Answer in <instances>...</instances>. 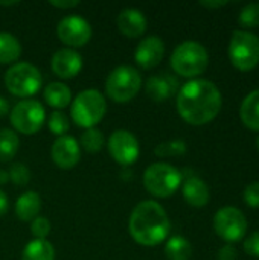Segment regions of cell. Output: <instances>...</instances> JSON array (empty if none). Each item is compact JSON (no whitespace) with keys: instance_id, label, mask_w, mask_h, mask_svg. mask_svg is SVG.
I'll use <instances>...</instances> for the list:
<instances>
[{"instance_id":"1","label":"cell","mask_w":259,"mask_h":260,"mask_svg":"<svg viewBox=\"0 0 259 260\" xmlns=\"http://www.w3.org/2000/svg\"><path fill=\"white\" fill-rule=\"evenodd\" d=\"M221 93L208 79H191L177 93V111L180 117L194 126L212 122L221 110Z\"/></svg>"},{"instance_id":"2","label":"cell","mask_w":259,"mask_h":260,"mask_svg":"<svg viewBox=\"0 0 259 260\" xmlns=\"http://www.w3.org/2000/svg\"><path fill=\"white\" fill-rule=\"evenodd\" d=\"M128 232L142 247H156L162 244L171 232L166 210L157 201H140L130 215Z\"/></svg>"},{"instance_id":"3","label":"cell","mask_w":259,"mask_h":260,"mask_svg":"<svg viewBox=\"0 0 259 260\" xmlns=\"http://www.w3.org/2000/svg\"><path fill=\"white\" fill-rule=\"evenodd\" d=\"M107 113V101L96 88H89L76 94L70 104L72 120L85 129L96 128Z\"/></svg>"},{"instance_id":"4","label":"cell","mask_w":259,"mask_h":260,"mask_svg":"<svg viewBox=\"0 0 259 260\" xmlns=\"http://www.w3.org/2000/svg\"><path fill=\"white\" fill-rule=\"evenodd\" d=\"M209 64V55L203 44L197 41H183L171 55L172 70L185 78H195L202 75Z\"/></svg>"},{"instance_id":"5","label":"cell","mask_w":259,"mask_h":260,"mask_svg":"<svg viewBox=\"0 0 259 260\" xmlns=\"http://www.w3.org/2000/svg\"><path fill=\"white\" fill-rule=\"evenodd\" d=\"M143 186L156 198H169L182 184L183 174L169 163H153L143 172Z\"/></svg>"},{"instance_id":"6","label":"cell","mask_w":259,"mask_h":260,"mask_svg":"<svg viewBox=\"0 0 259 260\" xmlns=\"http://www.w3.org/2000/svg\"><path fill=\"white\" fill-rule=\"evenodd\" d=\"M6 90L17 98L27 99L38 93L43 84V76L38 67L31 62H15L5 73Z\"/></svg>"},{"instance_id":"7","label":"cell","mask_w":259,"mask_h":260,"mask_svg":"<svg viewBox=\"0 0 259 260\" xmlns=\"http://www.w3.org/2000/svg\"><path fill=\"white\" fill-rule=\"evenodd\" d=\"M142 88V76L131 66H119L113 69L105 81L107 96L118 104L130 102Z\"/></svg>"},{"instance_id":"8","label":"cell","mask_w":259,"mask_h":260,"mask_svg":"<svg viewBox=\"0 0 259 260\" xmlns=\"http://www.w3.org/2000/svg\"><path fill=\"white\" fill-rule=\"evenodd\" d=\"M9 122L15 133L34 136L46 122V110L43 104L35 99H21L14 105V108H11Z\"/></svg>"},{"instance_id":"9","label":"cell","mask_w":259,"mask_h":260,"mask_svg":"<svg viewBox=\"0 0 259 260\" xmlns=\"http://www.w3.org/2000/svg\"><path fill=\"white\" fill-rule=\"evenodd\" d=\"M229 58L241 72H250L259 64V38L247 30H235L229 43Z\"/></svg>"},{"instance_id":"10","label":"cell","mask_w":259,"mask_h":260,"mask_svg":"<svg viewBox=\"0 0 259 260\" xmlns=\"http://www.w3.org/2000/svg\"><path fill=\"white\" fill-rule=\"evenodd\" d=\"M214 230L226 242H238L246 236L247 219L244 213L232 206L220 209L214 216Z\"/></svg>"},{"instance_id":"11","label":"cell","mask_w":259,"mask_h":260,"mask_svg":"<svg viewBox=\"0 0 259 260\" xmlns=\"http://www.w3.org/2000/svg\"><path fill=\"white\" fill-rule=\"evenodd\" d=\"M111 158L121 166H130L139 158L140 146L137 137L128 129H116L107 142Z\"/></svg>"},{"instance_id":"12","label":"cell","mask_w":259,"mask_h":260,"mask_svg":"<svg viewBox=\"0 0 259 260\" xmlns=\"http://www.w3.org/2000/svg\"><path fill=\"white\" fill-rule=\"evenodd\" d=\"M56 35L69 49L82 47L92 38V26L81 15H66L58 21Z\"/></svg>"},{"instance_id":"13","label":"cell","mask_w":259,"mask_h":260,"mask_svg":"<svg viewBox=\"0 0 259 260\" xmlns=\"http://www.w3.org/2000/svg\"><path fill=\"white\" fill-rule=\"evenodd\" d=\"M50 157L53 163L64 171L75 168L81 160V146L78 140L72 136H61L56 137L50 148Z\"/></svg>"},{"instance_id":"14","label":"cell","mask_w":259,"mask_h":260,"mask_svg":"<svg viewBox=\"0 0 259 260\" xmlns=\"http://www.w3.org/2000/svg\"><path fill=\"white\" fill-rule=\"evenodd\" d=\"M165 55V43L157 35L142 38L134 50V61L140 69L150 70L160 64Z\"/></svg>"},{"instance_id":"15","label":"cell","mask_w":259,"mask_h":260,"mask_svg":"<svg viewBox=\"0 0 259 260\" xmlns=\"http://www.w3.org/2000/svg\"><path fill=\"white\" fill-rule=\"evenodd\" d=\"M82 56L75 49H60L53 53L50 59L52 72L61 79H72L82 70Z\"/></svg>"},{"instance_id":"16","label":"cell","mask_w":259,"mask_h":260,"mask_svg":"<svg viewBox=\"0 0 259 260\" xmlns=\"http://www.w3.org/2000/svg\"><path fill=\"white\" fill-rule=\"evenodd\" d=\"M119 32L127 38H139L147 32L148 20L137 8H125L118 15Z\"/></svg>"},{"instance_id":"17","label":"cell","mask_w":259,"mask_h":260,"mask_svg":"<svg viewBox=\"0 0 259 260\" xmlns=\"http://www.w3.org/2000/svg\"><path fill=\"white\" fill-rule=\"evenodd\" d=\"M177 88H179V82L169 73L153 75L148 78L145 84V91L154 102L168 101L177 91Z\"/></svg>"},{"instance_id":"18","label":"cell","mask_w":259,"mask_h":260,"mask_svg":"<svg viewBox=\"0 0 259 260\" xmlns=\"http://www.w3.org/2000/svg\"><path fill=\"white\" fill-rule=\"evenodd\" d=\"M182 193H183L185 201L192 207L202 209L209 203V187L197 175L188 177L185 180L183 187H182Z\"/></svg>"},{"instance_id":"19","label":"cell","mask_w":259,"mask_h":260,"mask_svg":"<svg viewBox=\"0 0 259 260\" xmlns=\"http://www.w3.org/2000/svg\"><path fill=\"white\" fill-rule=\"evenodd\" d=\"M15 215L23 222H32L41 210V198L35 190H26L15 201Z\"/></svg>"},{"instance_id":"20","label":"cell","mask_w":259,"mask_h":260,"mask_svg":"<svg viewBox=\"0 0 259 260\" xmlns=\"http://www.w3.org/2000/svg\"><path fill=\"white\" fill-rule=\"evenodd\" d=\"M44 101L55 110H63L72 104V90L63 82H49L43 91Z\"/></svg>"},{"instance_id":"21","label":"cell","mask_w":259,"mask_h":260,"mask_svg":"<svg viewBox=\"0 0 259 260\" xmlns=\"http://www.w3.org/2000/svg\"><path fill=\"white\" fill-rule=\"evenodd\" d=\"M240 116L247 128L259 131V90H253L244 98L240 108Z\"/></svg>"},{"instance_id":"22","label":"cell","mask_w":259,"mask_h":260,"mask_svg":"<svg viewBox=\"0 0 259 260\" xmlns=\"http://www.w3.org/2000/svg\"><path fill=\"white\" fill-rule=\"evenodd\" d=\"M21 260H55V248L47 239H32L23 248Z\"/></svg>"},{"instance_id":"23","label":"cell","mask_w":259,"mask_h":260,"mask_svg":"<svg viewBox=\"0 0 259 260\" xmlns=\"http://www.w3.org/2000/svg\"><path fill=\"white\" fill-rule=\"evenodd\" d=\"M21 55L18 38L9 32H0V64H15Z\"/></svg>"},{"instance_id":"24","label":"cell","mask_w":259,"mask_h":260,"mask_svg":"<svg viewBox=\"0 0 259 260\" xmlns=\"http://www.w3.org/2000/svg\"><path fill=\"white\" fill-rule=\"evenodd\" d=\"M165 256L168 260H189L192 256V247L183 236H172L165 245Z\"/></svg>"},{"instance_id":"25","label":"cell","mask_w":259,"mask_h":260,"mask_svg":"<svg viewBox=\"0 0 259 260\" xmlns=\"http://www.w3.org/2000/svg\"><path fill=\"white\" fill-rule=\"evenodd\" d=\"M20 139L14 129L2 128L0 129V161L6 163L12 160L18 151Z\"/></svg>"},{"instance_id":"26","label":"cell","mask_w":259,"mask_h":260,"mask_svg":"<svg viewBox=\"0 0 259 260\" xmlns=\"http://www.w3.org/2000/svg\"><path fill=\"white\" fill-rule=\"evenodd\" d=\"M78 143H79V146H82V149L85 152L96 154L105 146V139H104V134H102L101 129L90 128V129H85L81 134V139H79Z\"/></svg>"},{"instance_id":"27","label":"cell","mask_w":259,"mask_h":260,"mask_svg":"<svg viewBox=\"0 0 259 260\" xmlns=\"http://www.w3.org/2000/svg\"><path fill=\"white\" fill-rule=\"evenodd\" d=\"M47 126L49 129L56 136V137H61V136H66V133L69 131L70 128V120L69 117L66 116L64 111L61 110H53L47 119Z\"/></svg>"},{"instance_id":"28","label":"cell","mask_w":259,"mask_h":260,"mask_svg":"<svg viewBox=\"0 0 259 260\" xmlns=\"http://www.w3.org/2000/svg\"><path fill=\"white\" fill-rule=\"evenodd\" d=\"M188 146L183 140H169V142H163L159 143L154 148V154L157 157H179L183 155L186 152Z\"/></svg>"},{"instance_id":"29","label":"cell","mask_w":259,"mask_h":260,"mask_svg":"<svg viewBox=\"0 0 259 260\" xmlns=\"http://www.w3.org/2000/svg\"><path fill=\"white\" fill-rule=\"evenodd\" d=\"M238 21L244 27H258L259 26V3L246 5L238 17Z\"/></svg>"},{"instance_id":"30","label":"cell","mask_w":259,"mask_h":260,"mask_svg":"<svg viewBox=\"0 0 259 260\" xmlns=\"http://www.w3.org/2000/svg\"><path fill=\"white\" fill-rule=\"evenodd\" d=\"M9 181H12L15 186H26L31 181V171L23 163H14L9 171Z\"/></svg>"},{"instance_id":"31","label":"cell","mask_w":259,"mask_h":260,"mask_svg":"<svg viewBox=\"0 0 259 260\" xmlns=\"http://www.w3.org/2000/svg\"><path fill=\"white\" fill-rule=\"evenodd\" d=\"M52 230V225L49 222V219L46 216H37L32 222H31V232L34 239H46L49 236Z\"/></svg>"},{"instance_id":"32","label":"cell","mask_w":259,"mask_h":260,"mask_svg":"<svg viewBox=\"0 0 259 260\" xmlns=\"http://www.w3.org/2000/svg\"><path fill=\"white\" fill-rule=\"evenodd\" d=\"M244 201L249 207L259 209V181L249 184L244 190Z\"/></svg>"},{"instance_id":"33","label":"cell","mask_w":259,"mask_h":260,"mask_svg":"<svg viewBox=\"0 0 259 260\" xmlns=\"http://www.w3.org/2000/svg\"><path fill=\"white\" fill-rule=\"evenodd\" d=\"M244 251L249 254V256H253V257H258L259 259V230L252 233L246 242H244Z\"/></svg>"},{"instance_id":"34","label":"cell","mask_w":259,"mask_h":260,"mask_svg":"<svg viewBox=\"0 0 259 260\" xmlns=\"http://www.w3.org/2000/svg\"><path fill=\"white\" fill-rule=\"evenodd\" d=\"M237 259V250L234 248V245L227 244L224 245L220 253H218V260H235Z\"/></svg>"},{"instance_id":"35","label":"cell","mask_w":259,"mask_h":260,"mask_svg":"<svg viewBox=\"0 0 259 260\" xmlns=\"http://www.w3.org/2000/svg\"><path fill=\"white\" fill-rule=\"evenodd\" d=\"M49 5L50 6H55L58 9H72V8L79 6L81 2H78V0H63V2L61 0H50Z\"/></svg>"},{"instance_id":"36","label":"cell","mask_w":259,"mask_h":260,"mask_svg":"<svg viewBox=\"0 0 259 260\" xmlns=\"http://www.w3.org/2000/svg\"><path fill=\"white\" fill-rule=\"evenodd\" d=\"M9 209V200H8V195L0 189V218L6 215Z\"/></svg>"},{"instance_id":"37","label":"cell","mask_w":259,"mask_h":260,"mask_svg":"<svg viewBox=\"0 0 259 260\" xmlns=\"http://www.w3.org/2000/svg\"><path fill=\"white\" fill-rule=\"evenodd\" d=\"M9 111H11L9 102H8L3 96H0V117H3V116L9 114Z\"/></svg>"},{"instance_id":"38","label":"cell","mask_w":259,"mask_h":260,"mask_svg":"<svg viewBox=\"0 0 259 260\" xmlns=\"http://www.w3.org/2000/svg\"><path fill=\"white\" fill-rule=\"evenodd\" d=\"M202 6L205 8H211V9H217V8H221L224 5H227V2H200Z\"/></svg>"},{"instance_id":"39","label":"cell","mask_w":259,"mask_h":260,"mask_svg":"<svg viewBox=\"0 0 259 260\" xmlns=\"http://www.w3.org/2000/svg\"><path fill=\"white\" fill-rule=\"evenodd\" d=\"M6 183H9V174H8V171L0 169V186H3Z\"/></svg>"},{"instance_id":"40","label":"cell","mask_w":259,"mask_h":260,"mask_svg":"<svg viewBox=\"0 0 259 260\" xmlns=\"http://www.w3.org/2000/svg\"><path fill=\"white\" fill-rule=\"evenodd\" d=\"M18 2H0V6H15Z\"/></svg>"},{"instance_id":"41","label":"cell","mask_w":259,"mask_h":260,"mask_svg":"<svg viewBox=\"0 0 259 260\" xmlns=\"http://www.w3.org/2000/svg\"><path fill=\"white\" fill-rule=\"evenodd\" d=\"M258 148H259V139H258Z\"/></svg>"}]
</instances>
